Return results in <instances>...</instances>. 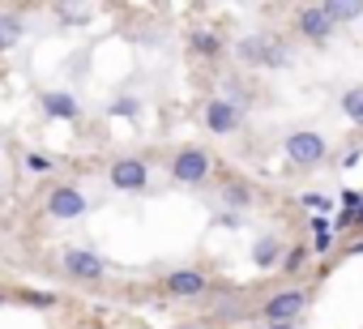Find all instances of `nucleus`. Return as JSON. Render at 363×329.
I'll return each instance as SVG.
<instances>
[{
    "mask_svg": "<svg viewBox=\"0 0 363 329\" xmlns=\"http://www.w3.org/2000/svg\"><path fill=\"white\" fill-rule=\"evenodd\" d=\"M235 56H240V65H252V69H286L291 65V48L278 35H248L235 43Z\"/></svg>",
    "mask_w": 363,
    "mask_h": 329,
    "instance_id": "1",
    "label": "nucleus"
},
{
    "mask_svg": "<svg viewBox=\"0 0 363 329\" xmlns=\"http://www.w3.org/2000/svg\"><path fill=\"white\" fill-rule=\"evenodd\" d=\"M282 150H286V158H291V167H299V172H312V167H320V162L329 158V141H325V133H312V128H295V133H286Z\"/></svg>",
    "mask_w": 363,
    "mask_h": 329,
    "instance_id": "2",
    "label": "nucleus"
},
{
    "mask_svg": "<svg viewBox=\"0 0 363 329\" xmlns=\"http://www.w3.org/2000/svg\"><path fill=\"white\" fill-rule=\"evenodd\" d=\"M171 180L175 184H206L210 180V172H214V158H210V150H201V145H184V150H175V158H171Z\"/></svg>",
    "mask_w": 363,
    "mask_h": 329,
    "instance_id": "3",
    "label": "nucleus"
},
{
    "mask_svg": "<svg viewBox=\"0 0 363 329\" xmlns=\"http://www.w3.org/2000/svg\"><path fill=\"white\" fill-rule=\"evenodd\" d=\"M43 210H48V218H56V223H73V218H82V214L90 210V201H86V193H82V189L60 184V189H52V193H48Z\"/></svg>",
    "mask_w": 363,
    "mask_h": 329,
    "instance_id": "4",
    "label": "nucleus"
},
{
    "mask_svg": "<svg viewBox=\"0 0 363 329\" xmlns=\"http://www.w3.org/2000/svg\"><path fill=\"white\" fill-rule=\"evenodd\" d=\"M60 269H65L73 282H99V278H107V261H103L99 252H90V248H65Z\"/></svg>",
    "mask_w": 363,
    "mask_h": 329,
    "instance_id": "5",
    "label": "nucleus"
},
{
    "mask_svg": "<svg viewBox=\"0 0 363 329\" xmlns=\"http://www.w3.org/2000/svg\"><path fill=\"white\" fill-rule=\"evenodd\" d=\"M308 308V291L303 286H291V291H278L265 308H261V316L269 320V325H295V316Z\"/></svg>",
    "mask_w": 363,
    "mask_h": 329,
    "instance_id": "6",
    "label": "nucleus"
},
{
    "mask_svg": "<svg viewBox=\"0 0 363 329\" xmlns=\"http://www.w3.org/2000/svg\"><path fill=\"white\" fill-rule=\"evenodd\" d=\"M107 180L120 193H141L150 184V167H145V158H116L111 172H107Z\"/></svg>",
    "mask_w": 363,
    "mask_h": 329,
    "instance_id": "7",
    "label": "nucleus"
},
{
    "mask_svg": "<svg viewBox=\"0 0 363 329\" xmlns=\"http://www.w3.org/2000/svg\"><path fill=\"white\" fill-rule=\"evenodd\" d=\"M240 124H244V107L240 103H231V99H210L206 103V128L214 137H231Z\"/></svg>",
    "mask_w": 363,
    "mask_h": 329,
    "instance_id": "8",
    "label": "nucleus"
},
{
    "mask_svg": "<svg viewBox=\"0 0 363 329\" xmlns=\"http://www.w3.org/2000/svg\"><path fill=\"white\" fill-rule=\"evenodd\" d=\"M295 30H299L308 43H329V39H333V26H329V18L320 13V5H303L299 18H295Z\"/></svg>",
    "mask_w": 363,
    "mask_h": 329,
    "instance_id": "9",
    "label": "nucleus"
},
{
    "mask_svg": "<svg viewBox=\"0 0 363 329\" xmlns=\"http://www.w3.org/2000/svg\"><path fill=\"white\" fill-rule=\"evenodd\" d=\"M39 107H43L52 120H82V103H77L73 94H65V90H48V94L39 99Z\"/></svg>",
    "mask_w": 363,
    "mask_h": 329,
    "instance_id": "10",
    "label": "nucleus"
},
{
    "mask_svg": "<svg viewBox=\"0 0 363 329\" xmlns=\"http://www.w3.org/2000/svg\"><path fill=\"white\" fill-rule=\"evenodd\" d=\"M206 286H210V282H206L201 269H171V274H167V291H171V295H184V299H189V295H201Z\"/></svg>",
    "mask_w": 363,
    "mask_h": 329,
    "instance_id": "11",
    "label": "nucleus"
},
{
    "mask_svg": "<svg viewBox=\"0 0 363 329\" xmlns=\"http://www.w3.org/2000/svg\"><path fill=\"white\" fill-rule=\"evenodd\" d=\"M320 13L329 18L333 30H342V26H350L354 18H363V5H359V0H325Z\"/></svg>",
    "mask_w": 363,
    "mask_h": 329,
    "instance_id": "12",
    "label": "nucleus"
},
{
    "mask_svg": "<svg viewBox=\"0 0 363 329\" xmlns=\"http://www.w3.org/2000/svg\"><path fill=\"white\" fill-rule=\"evenodd\" d=\"M189 48L197 52V56H218L223 52V35L218 30H206V26H197V30H189Z\"/></svg>",
    "mask_w": 363,
    "mask_h": 329,
    "instance_id": "13",
    "label": "nucleus"
},
{
    "mask_svg": "<svg viewBox=\"0 0 363 329\" xmlns=\"http://www.w3.org/2000/svg\"><path fill=\"white\" fill-rule=\"evenodd\" d=\"M278 252H282L278 235H257V244H252V265H257V269H269V265H278Z\"/></svg>",
    "mask_w": 363,
    "mask_h": 329,
    "instance_id": "14",
    "label": "nucleus"
},
{
    "mask_svg": "<svg viewBox=\"0 0 363 329\" xmlns=\"http://www.w3.org/2000/svg\"><path fill=\"white\" fill-rule=\"evenodd\" d=\"M342 116L350 120V124H359L363 128V86H350V90H342Z\"/></svg>",
    "mask_w": 363,
    "mask_h": 329,
    "instance_id": "15",
    "label": "nucleus"
},
{
    "mask_svg": "<svg viewBox=\"0 0 363 329\" xmlns=\"http://www.w3.org/2000/svg\"><path fill=\"white\" fill-rule=\"evenodd\" d=\"M18 39H22V18H13V13H0V52H9Z\"/></svg>",
    "mask_w": 363,
    "mask_h": 329,
    "instance_id": "16",
    "label": "nucleus"
},
{
    "mask_svg": "<svg viewBox=\"0 0 363 329\" xmlns=\"http://www.w3.org/2000/svg\"><path fill=\"white\" fill-rule=\"evenodd\" d=\"M223 201H227V206H235V210H244V206L252 201V189H248V184H240V180H231V184H227V193H223Z\"/></svg>",
    "mask_w": 363,
    "mask_h": 329,
    "instance_id": "17",
    "label": "nucleus"
},
{
    "mask_svg": "<svg viewBox=\"0 0 363 329\" xmlns=\"http://www.w3.org/2000/svg\"><path fill=\"white\" fill-rule=\"evenodd\" d=\"M26 172H30V176H48V172H52V158L39 154V150H30V154H26Z\"/></svg>",
    "mask_w": 363,
    "mask_h": 329,
    "instance_id": "18",
    "label": "nucleus"
},
{
    "mask_svg": "<svg viewBox=\"0 0 363 329\" xmlns=\"http://www.w3.org/2000/svg\"><path fill=\"white\" fill-rule=\"evenodd\" d=\"M312 231H316V252H329V244H333L329 223H325V218H316V223H312Z\"/></svg>",
    "mask_w": 363,
    "mask_h": 329,
    "instance_id": "19",
    "label": "nucleus"
},
{
    "mask_svg": "<svg viewBox=\"0 0 363 329\" xmlns=\"http://www.w3.org/2000/svg\"><path fill=\"white\" fill-rule=\"evenodd\" d=\"M299 201H303V206H308V210H316V214H325V210H329V206H333V201H329V197H325V193H303V197H299Z\"/></svg>",
    "mask_w": 363,
    "mask_h": 329,
    "instance_id": "20",
    "label": "nucleus"
},
{
    "mask_svg": "<svg viewBox=\"0 0 363 329\" xmlns=\"http://www.w3.org/2000/svg\"><path fill=\"white\" fill-rule=\"evenodd\" d=\"M299 265H303V248H295V252H291V257H286V274H295V269H299Z\"/></svg>",
    "mask_w": 363,
    "mask_h": 329,
    "instance_id": "21",
    "label": "nucleus"
},
{
    "mask_svg": "<svg viewBox=\"0 0 363 329\" xmlns=\"http://www.w3.org/2000/svg\"><path fill=\"white\" fill-rule=\"evenodd\" d=\"M354 223H363V201H359V210H354Z\"/></svg>",
    "mask_w": 363,
    "mask_h": 329,
    "instance_id": "22",
    "label": "nucleus"
},
{
    "mask_svg": "<svg viewBox=\"0 0 363 329\" xmlns=\"http://www.w3.org/2000/svg\"><path fill=\"white\" fill-rule=\"evenodd\" d=\"M269 329H295V325H269Z\"/></svg>",
    "mask_w": 363,
    "mask_h": 329,
    "instance_id": "23",
    "label": "nucleus"
},
{
    "mask_svg": "<svg viewBox=\"0 0 363 329\" xmlns=\"http://www.w3.org/2000/svg\"><path fill=\"white\" fill-rule=\"evenodd\" d=\"M90 329H99V325H90Z\"/></svg>",
    "mask_w": 363,
    "mask_h": 329,
    "instance_id": "24",
    "label": "nucleus"
}]
</instances>
